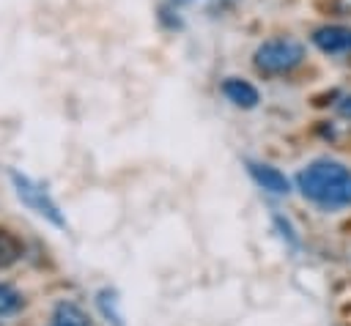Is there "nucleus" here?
<instances>
[{
	"instance_id": "10",
	"label": "nucleus",
	"mask_w": 351,
	"mask_h": 326,
	"mask_svg": "<svg viewBox=\"0 0 351 326\" xmlns=\"http://www.w3.org/2000/svg\"><path fill=\"white\" fill-rule=\"evenodd\" d=\"M99 307H101V312H104L115 326H123V318H121V312H118V299H115L112 293L101 290V293H99Z\"/></svg>"
},
{
	"instance_id": "12",
	"label": "nucleus",
	"mask_w": 351,
	"mask_h": 326,
	"mask_svg": "<svg viewBox=\"0 0 351 326\" xmlns=\"http://www.w3.org/2000/svg\"><path fill=\"white\" fill-rule=\"evenodd\" d=\"M173 3H181V5H186V3H192V0H173Z\"/></svg>"
},
{
	"instance_id": "5",
	"label": "nucleus",
	"mask_w": 351,
	"mask_h": 326,
	"mask_svg": "<svg viewBox=\"0 0 351 326\" xmlns=\"http://www.w3.org/2000/svg\"><path fill=\"white\" fill-rule=\"evenodd\" d=\"M247 170H250L252 181H255L261 189H266V192H271V195H288V192H291V181H288L285 173H280L277 167L263 164V162H247Z\"/></svg>"
},
{
	"instance_id": "11",
	"label": "nucleus",
	"mask_w": 351,
	"mask_h": 326,
	"mask_svg": "<svg viewBox=\"0 0 351 326\" xmlns=\"http://www.w3.org/2000/svg\"><path fill=\"white\" fill-rule=\"evenodd\" d=\"M337 112H340L343 118H351V96H343V99L337 101Z\"/></svg>"
},
{
	"instance_id": "4",
	"label": "nucleus",
	"mask_w": 351,
	"mask_h": 326,
	"mask_svg": "<svg viewBox=\"0 0 351 326\" xmlns=\"http://www.w3.org/2000/svg\"><path fill=\"white\" fill-rule=\"evenodd\" d=\"M313 44L324 55H343L351 52V27L348 25H321L313 30Z\"/></svg>"
},
{
	"instance_id": "8",
	"label": "nucleus",
	"mask_w": 351,
	"mask_h": 326,
	"mask_svg": "<svg viewBox=\"0 0 351 326\" xmlns=\"http://www.w3.org/2000/svg\"><path fill=\"white\" fill-rule=\"evenodd\" d=\"M19 258H22V244H19V238H16L14 233H8V230L0 227V268L14 266Z\"/></svg>"
},
{
	"instance_id": "9",
	"label": "nucleus",
	"mask_w": 351,
	"mask_h": 326,
	"mask_svg": "<svg viewBox=\"0 0 351 326\" xmlns=\"http://www.w3.org/2000/svg\"><path fill=\"white\" fill-rule=\"evenodd\" d=\"M22 307V296L11 285H0V315H11Z\"/></svg>"
},
{
	"instance_id": "1",
	"label": "nucleus",
	"mask_w": 351,
	"mask_h": 326,
	"mask_svg": "<svg viewBox=\"0 0 351 326\" xmlns=\"http://www.w3.org/2000/svg\"><path fill=\"white\" fill-rule=\"evenodd\" d=\"M296 189L326 211L346 208L351 205V170L335 159H315L296 173Z\"/></svg>"
},
{
	"instance_id": "7",
	"label": "nucleus",
	"mask_w": 351,
	"mask_h": 326,
	"mask_svg": "<svg viewBox=\"0 0 351 326\" xmlns=\"http://www.w3.org/2000/svg\"><path fill=\"white\" fill-rule=\"evenodd\" d=\"M52 326H90V318L85 310L74 301H60L52 310Z\"/></svg>"
},
{
	"instance_id": "3",
	"label": "nucleus",
	"mask_w": 351,
	"mask_h": 326,
	"mask_svg": "<svg viewBox=\"0 0 351 326\" xmlns=\"http://www.w3.org/2000/svg\"><path fill=\"white\" fill-rule=\"evenodd\" d=\"M11 181H14L16 197H19L30 211H36L38 216L49 219V222H52V225H58V227H66V219H63V214H60L58 203L49 197V192H47L41 184L30 181V178H27V175H22V173H11Z\"/></svg>"
},
{
	"instance_id": "2",
	"label": "nucleus",
	"mask_w": 351,
	"mask_h": 326,
	"mask_svg": "<svg viewBox=\"0 0 351 326\" xmlns=\"http://www.w3.org/2000/svg\"><path fill=\"white\" fill-rule=\"evenodd\" d=\"M252 63L263 74H288L304 63V47L296 38H269L258 44Z\"/></svg>"
},
{
	"instance_id": "6",
	"label": "nucleus",
	"mask_w": 351,
	"mask_h": 326,
	"mask_svg": "<svg viewBox=\"0 0 351 326\" xmlns=\"http://www.w3.org/2000/svg\"><path fill=\"white\" fill-rule=\"evenodd\" d=\"M222 96H225L233 107H241V110H252V107H258V101H261L258 88H255L252 82L241 79V77H228V79L222 82Z\"/></svg>"
}]
</instances>
